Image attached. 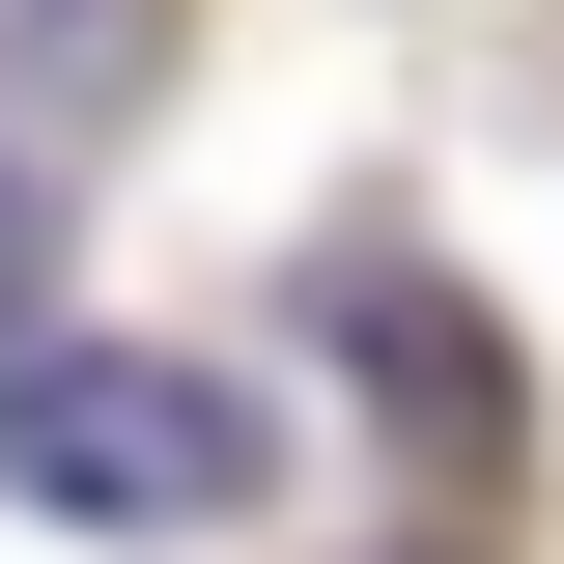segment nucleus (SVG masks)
<instances>
[{"instance_id":"nucleus-1","label":"nucleus","mask_w":564,"mask_h":564,"mask_svg":"<svg viewBox=\"0 0 564 564\" xmlns=\"http://www.w3.org/2000/svg\"><path fill=\"white\" fill-rule=\"evenodd\" d=\"M282 452L226 367L170 339H0V508H57V536H226Z\"/></svg>"},{"instance_id":"nucleus-2","label":"nucleus","mask_w":564,"mask_h":564,"mask_svg":"<svg viewBox=\"0 0 564 564\" xmlns=\"http://www.w3.org/2000/svg\"><path fill=\"white\" fill-rule=\"evenodd\" d=\"M339 367H395L423 423H508V367H480V311H423L395 254H339Z\"/></svg>"},{"instance_id":"nucleus-3","label":"nucleus","mask_w":564,"mask_h":564,"mask_svg":"<svg viewBox=\"0 0 564 564\" xmlns=\"http://www.w3.org/2000/svg\"><path fill=\"white\" fill-rule=\"evenodd\" d=\"M141 57H170V0H0V85L29 113H113Z\"/></svg>"},{"instance_id":"nucleus-4","label":"nucleus","mask_w":564,"mask_h":564,"mask_svg":"<svg viewBox=\"0 0 564 564\" xmlns=\"http://www.w3.org/2000/svg\"><path fill=\"white\" fill-rule=\"evenodd\" d=\"M0 311H29V170H0Z\"/></svg>"}]
</instances>
